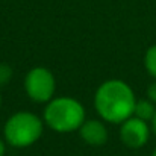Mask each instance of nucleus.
I'll return each mask as SVG.
<instances>
[{
    "instance_id": "3",
    "label": "nucleus",
    "mask_w": 156,
    "mask_h": 156,
    "mask_svg": "<svg viewBox=\"0 0 156 156\" xmlns=\"http://www.w3.org/2000/svg\"><path fill=\"white\" fill-rule=\"evenodd\" d=\"M43 121L32 112H17L5 124V140L14 147H29L40 140Z\"/></svg>"
},
{
    "instance_id": "2",
    "label": "nucleus",
    "mask_w": 156,
    "mask_h": 156,
    "mask_svg": "<svg viewBox=\"0 0 156 156\" xmlns=\"http://www.w3.org/2000/svg\"><path fill=\"white\" fill-rule=\"evenodd\" d=\"M44 121L59 133L79 130L85 121V109L80 102L71 97H58L50 100L44 109Z\"/></svg>"
},
{
    "instance_id": "11",
    "label": "nucleus",
    "mask_w": 156,
    "mask_h": 156,
    "mask_svg": "<svg viewBox=\"0 0 156 156\" xmlns=\"http://www.w3.org/2000/svg\"><path fill=\"white\" fill-rule=\"evenodd\" d=\"M152 130H153V133L156 135V112H155V115H153V118H152Z\"/></svg>"
},
{
    "instance_id": "10",
    "label": "nucleus",
    "mask_w": 156,
    "mask_h": 156,
    "mask_svg": "<svg viewBox=\"0 0 156 156\" xmlns=\"http://www.w3.org/2000/svg\"><path fill=\"white\" fill-rule=\"evenodd\" d=\"M147 97H149V100H152L153 103H156V82L152 83L147 88Z\"/></svg>"
},
{
    "instance_id": "8",
    "label": "nucleus",
    "mask_w": 156,
    "mask_h": 156,
    "mask_svg": "<svg viewBox=\"0 0 156 156\" xmlns=\"http://www.w3.org/2000/svg\"><path fill=\"white\" fill-rule=\"evenodd\" d=\"M144 65H146V70L149 71L150 76H153L156 79V44L152 46L144 56Z\"/></svg>"
},
{
    "instance_id": "6",
    "label": "nucleus",
    "mask_w": 156,
    "mask_h": 156,
    "mask_svg": "<svg viewBox=\"0 0 156 156\" xmlns=\"http://www.w3.org/2000/svg\"><path fill=\"white\" fill-rule=\"evenodd\" d=\"M79 132L82 140L90 146H103L108 141V130L99 120H85Z\"/></svg>"
},
{
    "instance_id": "7",
    "label": "nucleus",
    "mask_w": 156,
    "mask_h": 156,
    "mask_svg": "<svg viewBox=\"0 0 156 156\" xmlns=\"http://www.w3.org/2000/svg\"><path fill=\"white\" fill-rule=\"evenodd\" d=\"M155 112H156V108L152 100H136L135 111H133V115L136 118L144 120V121H152Z\"/></svg>"
},
{
    "instance_id": "4",
    "label": "nucleus",
    "mask_w": 156,
    "mask_h": 156,
    "mask_svg": "<svg viewBox=\"0 0 156 156\" xmlns=\"http://www.w3.org/2000/svg\"><path fill=\"white\" fill-rule=\"evenodd\" d=\"M24 90L26 94L38 103L50 102L55 94V77L50 70L44 67L32 68L24 79Z\"/></svg>"
},
{
    "instance_id": "9",
    "label": "nucleus",
    "mask_w": 156,
    "mask_h": 156,
    "mask_svg": "<svg viewBox=\"0 0 156 156\" xmlns=\"http://www.w3.org/2000/svg\"><path fill=\"white\" fill-rule=\"evenodd\" d=\"M12 79V68L8 64H0V87H5Z\"/></svg>"
},
{
    "instance_id": "14",
    "label": "nucleus",
    "mask_w": 156,
    "mask_h": 156,
    "mask_svg": "<svg viewBox=\"0 0 156 156\" xmlns=\"http://www.w3.org/2000/svg\"><path fill=\"white\" fill-rule=\"evenodd\" d=\"M0 103H2V96H0Z\"/></svg>"
},
{
    "instance_id": "5",
    "label": "nucleus",
    "mask_w": 156,
    "mask_h": 156,
    "mask_svg": "<svg viewBox=\"0 0 156 156\" xmlns=\"http://www.w3.org/2000/svg\"><path fill=\"white\" fill-rule=\"evenodd\" d=\"M149 136H150V127L147 121L132 115L130 118L121 123L120 138L124 146L130 149H140L149 141Z\"/></svg>"
},
{
    "instance_id": "13",
    "label": "nucleus",
    "mask_w": 156,
    "mask_h": 156,
    "mask_svg": "<svg viewBox=\"0 0 156 156\" xmlns=\"http://www.w3.org/2000/svg\"><path fill=\"white\" fill-rule=\"evenodd\" d=\"M152 156H156V149H155V152H153V155H152Z\"/></svg>"
},
{
    "instance_id": "12",
    "label": "nucleus",
    "mask_w": 156,
    "mask_h": 156,
    "mask_svg": "<svg viewBox=\"0 0 156 156\" xmlns=\"http://www.w3.org/2000/svg\"><path fill=\"white\" fill-rule=\"evenodd\" d=\"M5 155V143L0 140V156Z\"/></svg>"
},
{
    "instance_id": "1",
    "label": "nucleus",
    "mask_w": 156,
    "mask_h": 156,
    "mask_svg": "<svg viewBox=\"0 0 156 156\" xmlns=\"http://www.w3.org/2000/svg\"><path fill=\"white\" fill-rule=\"evenodd\" d=\"M136 99L132 88L120 80L111 79L103 82L94 96V106L99 115L114 124H121L133 115Z\"/></svg>"
}]
</instances>
